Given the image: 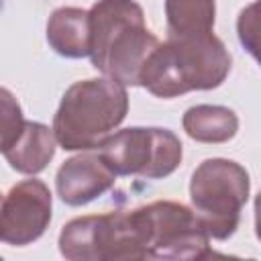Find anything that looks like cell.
<instances>
[{"mask_svg": "<svg viewBox=\"0 0 261 261\" xmlns=\"http://www.w3.org/2000/svg\"><path fill=\"white\" fill-rule=\"evenodd\" d=\"M214 0H165V20L169 39H186L214 29Z\"/></svg>", "mask_w": 261, "mask_h": 261, "instance_id": "obj_13", "label": "cell"}, {"mask_svg": "<svg viewBox=\"0 0 261 261\" xmlns=\"http://www.w3.org/2000/svg\"><path fill=\"white\" fill-rule=\"evenodd\" d=\"M53 198L45 181L22 179L0 202V243L24 247L41 239L51 222Z\"/></svg>", "mask_w": 261, "mask_h": 261, "instance_id": "obj_8", "label": "cell"}, {"mask_svg": "<svg viewBox=\"0 0 261 261\" xmlns=\"http://www.w3.org/2000/svg\"><path fill=\"white\" fill-rule=\"evenodd\" d=\"M114 181V171L102 161L98 153H80L59 165L55 190L63 204L86 206L106 194Z\"/></svg>", "mask_w": 261, "mask_h": 261, "instance_id": "obj_9", "label": "cell"}, {"mask_svg": "<svg viewBox=\"0 0 261 261\" xmlns=\"http://www.w3.org/2000/svg\"><path fill=\"white\" fill-rule=\"evenodd\" d=\"M59 253L69 261L145 259L130 210L71 218L59 232Z\"/></svg>", "mask_w": 261, "mask_h": 261, "instance_id": "obj_7", "label": "cell"}, {"mask_svg": "<svg viewBox=\"0 0 261 261\" xmlns=\"http://www.w3.org/2000/svg\"><path fill=\"white\" fill-rule=\"evenodd\" d=\"M24 126L22 108L16 96L0 86V153L8 151Z\"/></svg>", "mask_w": 261, "mask_h": 261, "instance_id": "obj_14", "label": "cell"}, {"mask_svg": "<svg viewBox=\"0 0 261 261\" xmlns=\"http://www.w3.org/2000/svg\"><path fill=\"white\" fill-rule=\"evenodd\" d=\"M0 202H2V194H0Z\"/></svg>", "mask_w": 261, "mask_h": 261, "instance_id": "obj_15", "label": "cell"}, {"mask_svg": "<svg viewBox=\"0 0 261 261\" xmlns=\"http://www.w3.org/2000/svg\"><path fill=\"white\" fill-rule=\"evenodd\" d=\"M102 161L114 175H139L145 179H163L181 163V141L169 128L128 126L114 130L98 147Z\"/></svg>", "mask_w": 261, "mask_h": 261, "instance_id": "obj_6", "label": "cell"}, {"mask_svg": "<svg viewBox=\"0 0 261 261\" xmlns=\"http://www.w3.org/2000/svg\"><path fill=\"white\" fill-rule=\"evenodd\" d=\"M126 88L108 77L71 84L53 116V135L65 151H92L102 145L126 118Z\"/></svg>", "mask_w": 261, "mask_h": 261, "instance_id": "obj_3", "label": "cell"}, {"mask_svg": "<svg viewBox=\"0 0 261 261\" xmlns=\"http://www.w3.org/2000/svg\"><path fill=\"white\" fill-rule=\"evenodd\" d=\"M230 53L210 31L157 43L139 73V86L157 98H175L192 90H214L230 71Z\"/></svg>", "mask_w": 261, "mask_h": 261, "instance_id": "obj_2", "label": "cell"}, {"mask_svg": "<svg viewBox=\"0 0 261 261\" xmlns=\"http://www.w3.org/2000/svg\"><path fill=\"white\" fill-rule=\"evenodd\" d=\"M145 259H206L210 237L192 208L173 200H157L130 210Z\"/></svg>", "mask_w": 261, "mask_h": 261, "instance_id": "obj_5", "label": "cell"}, {"mask_svg": "<svg viewBox=\"0 0 261 261\" xmlns=\"http://www.w3.org/2000/svg\"><path fill=\"white\" fill-rule=\"evenodd\" d=\"M47 43L65 59H82L90 55V16L88 10L61 6L47 20Z\"/></svg>", "mask_w": 261, "mask_h": 261, "instance_id": "obj_10", "label": "cell"}, {"mask_svg": "<svg viewBox=\"0 0 261 261\" xmlns=\"http://www.w3.org/2000/svg\"><path fill=\"white\" fill-rule=\"evenodd\" d=\"M181 126L198 143H226L239 130V116L226 106L196 104L184 112Z\"/></svg>", "mask_w": 261, "mask_h": 261, "instance_id": "obj_12", "label": "cell"}, {"mask_svg": "<svg viewBox=\"0 0 261 261\" xmlns=\"http://www.w3.org/2000/svg\"><path fill=\"white\" fill-rule=\"evenodd\" d=\"M90 16V59L108 80L139 86V73L159 39L147 29L145 12L135 0H98Z\"/></svg>", "mask_w": 261, "mask_h": 261, "instance_id": "obj_1", "label": "cell"}, {"mask_svg": "<svg viewBox=\"0 0 261 261\" xmlns=\"http://www.w3.org/2000/svg\"><path fill=\"white\" fill-rule=\"evenodd\" d=\"M249 194V173L232 159H204L190 177L192 210L204 224L208 237L216 241H226L234 234Z\"/></svg>", "mask_w": 261, "mask_h": 261, "instance_id": "obj_4", "label": "cell"}, {"mask_svg": "<svg viewBox=\"0 0 261 261\" xmlns=\"http://www.w3.org/2000/svg\"><path fill=\"white\" fill-rule=\"evenodd\" d=\"M55 147H57V141H55L53 128L37 120H24V126L18 139L2 155L6 157L8 165L14 171L24 175H37L53 159Z\"/></svg>", "mask_w": 261, "mask_h": 261, "instance_id": "obj_11", "label": "cell"}]
</instances>
